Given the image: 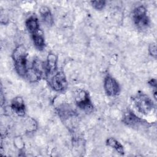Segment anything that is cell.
I'll list each match as a JSON object with an SVG mask.
<instances>
[{
	"label": "cell",
	"mask_w": 157,
	"mask_h": 157,
	"mask_svg": "<svg viewBox=\"0 0 157 157\" xmlns=\"http://www.w3.org/2000/svg\"><path fill=\"white\" fill-rule=\"evenodd\" d=\"M104 88L107 96L115 97L120 93V86L117 80L110 75L105 77L104 80Z\"/></svg>",
	"instance_id": "ba28073f"
},
{
	"label": "cell",
	"mask_w": 157,
	"mask_h": 157,
	"mask_svg": "<svg viewBox=\"0 0 157 157\" xmlns=\"http://www.w3.org/2000/svg\"><path fill=\"white\" fill-rule=\"evenodd\" d=\"M46 72V76H50L54 74L57 70L58 56L52 52L48 53L47 61L44 63Z\"/></svg>",
	"instance_id": "9c48e42d"
},
{
	"label": "cell",
	"mask_w": 157,
	"mask_h": 157,
	"mask_svg": "<svg viewBox=\"0 0 157 157\" xmlns=\"http://www.w3.org/2000/svg\"><path fill=\"white\" fill-rule=\"evenodd\" d=\"M34 46L39 50H42L45 47V42L43 32L40 29L31 34Z\"/></svg>",
	"instance_id": "7c38bea8"
},
{
	"label": "cell",
	"mask_w": 157,
	"mask_h": 157,
	"mask_svg": "<svg viewBox=\"0 0 157 157\" xmlns=\"http://www.w3.org/2000/svg\"><path fill=\"white\" fill-rule=\"evenodd\" d=\"M148 53L151 56L154 58L155 59L156 58L157 56V52H156V43L153 42L150 44L148 47Z\"/></svg>",
	"instance_id": "2e32d148"
},
{
	"label": "cell",
	"mask_w": 157,
	"mask_h": 157,
	"mask_svg": "<svg viewBox=\"0 0 157 157\" xmlns=\"http://www.w3.org/2000/svg\"><path fill=\"white\" fill-rule=\"evenodd\" d=\"M132 18L136 28L144 31L150 25V19L145 6L140 5L136 7L132 11Z\"/></svg>",
	"instance_id": "3957f363"
},
{
	"label": "cell",
	"mask_w": 157,
	"mask_h": 157,
	"mask_svg": "<svg viewBox=\"0 0 157 157\" xmlns=\"http://www.w3.org/2000/svg\"><path fill=\"white\" fill-rule=\"evenodd\" d=\"M44 75L46 76L45 64L39 59L36 58L33 61L31 67L28 68L25 78L30 82H35L42 78Z\"/></svg>",
	"instance_id": "5b68a950"
},
{
	"label": "cell",
	"mask_w": 157,
	"mask_h": 157,
	"mask_svg": "<svg viewBox=\"0 0 157 157\" xmlns=\"http://www.w3.org/2000/svg\"><path fill=\"white\" fill-rule=\"evenodd\" d=\"M122 121L127 126L132 128H140L148 124L147 121L140 118L130 110H127L124 113L122 118Z\"/></svg>",
	"instance_id": "8992f818"
},
{
	"label": "cell",
	"mask_w": 157,
	"mask_h": 157,
	"mask_svg": "<svg viewBox=\"0 0 157 157\" xmlns=\"http://www.w3.org/2000/svg\"><path fill=\"white\" fill-rule=\"evenodd\" d=\"M39 13L43 22L47 26L53 25V18L50 9L47 6H42L39 9Z\"/></svg>",
	"instance_id": "8fae6325"
},
{
	"label": "cell",
	"mask_w": 157,
	"mask_h": 157,
	"mask_svg": "<svg viewBox=\"0 0 157 157\" xmlns=\"http://www.w3.org/2000/svg\"><path fill=\"white\" fill-rule=\"evenodd\" d=\"M75 102L77 106L85 113H91L94 109L89 93L84 90L80 89L75 92Z\"/></svg>",
	"instance_id": "277c9868"
},
{
	"label": "cell",
	"mask_w": 157,
	"mask_h": 157,
	"mask_svg": "<svg viewBox=\"0 0 157 157\" xmlns=\"http://www.w3.org/2000/svg\"><path fill=\"white\" fill-rule=\"evenodd\" d=\"M148 84L153 88H154V89H156V86H157V82H156V78H151L148 82Z\"/></svg>",
	"instance_id": "e0dca14e"
},
{
	"label": "cell",
	"mask_w": 157,
	"mask_h": 157,
	"mask_svg": "<svg viewBox=\"0 0 157 157\" xmlns=\"http://www.w3.org/2000/svg\"><path fill=\"white\" fill-rule=\"evenodd\" d=\"M25 26L28 31L31 34H33L40 29L39 28V20L35 16H31L28 18L25 21Z\"/></svg>",
	"instance_id": "4fadbf2b"
},
{
	"label": "cell",
	"mask_w": 157,
	"mask_h": 157,
	"mask_svg": "<svg viewBox=\"0 0 157 157\" xmlns=\"http://www.w3.org/2000/svg\"><path fill=\"white\" fill-rule=\"evenodd\" d=\"M49 83L53 90L56 91H64L67 87V81L64 72L62 71H56L51 77Z\"/></svg>",
	"instance_id": "52a82bcc"
},
{
	"label": "cell",
	"mask_w": 157,
	"mask_h": 157,
	"mask_svg": "<svg viewBox=\"0 0 157 157\" xmlns=\"http://www.w3.org/2000/svg\"><path fill=\"white\" fill-rule=\"evenodd\" d=\"M106 145L115 149L120 155H124V151L121 144L113 137H109L106 140Z\"/></svg>",
	"instance_id": "5bb4252c"
},
{
	"label": "cell",
	"mask_w": 157,
	"mask_h": 157,
	"mask_svg": "<svg viewBox=\"0 0 157 157\" xmlns=\"http://www.w3.org/2000/svg\"><path fill=\"white\" fill-rule=\"evenodd\" d=\"M132 102L137 111L144 115L153 113L155 105L153 101L145 93L139 91L132 98Z\"/></svg>",
	"instance_id": "7a4b0ae2"
},
{
	"label": "cell",
	"mask_w": 157,
	"mask_h": 157,
	"mask_svg": "<svg viewBox=\"0 0 157 157\" xmlns=\"http://www.w3.org/2000/svg\"><path fill=\"white\" fill-rule=\"evenodd\" d=\"M10 107L13 112L17 115L23 117L26 112V105L25 101L21 96H16L12 101Z\"/></svg>",
	"instance_id": "30bf717a"
},
{
	"label": "cell",
	"mask_w": 157,
	"mask_h": 157,
	"mask_svg": "<svg viewBox=\"0 0 157 157\" xmlns=\"http://www.w3.org/2000/svg\"><path fill=\"white\" fill-rule=\"evenodd\" d=\"M27 57V50L23 45L17 47L12 53V59L15 71L17 74L22 77H25L28 69Z\"/></svg>",
	"instance_id": "6da1fadb"
},
{
	"label": "cell",
	"mask_w": 157,
	"mask_h": 157,
	"mask_svg": "<svg viewBox=\"0 0 157 157\" xmlns=\"http://www.w3.org/2000/svg\"><path fill=\"white\" fill-rule=\"evenodd\" d=\"M106 2L105 1H101V0H96V1H91V4L92 7L98 10H101L104 8L105 6Z\"/></svg>",
	"instance_id": "9a60e30c"
}]
</instances>
